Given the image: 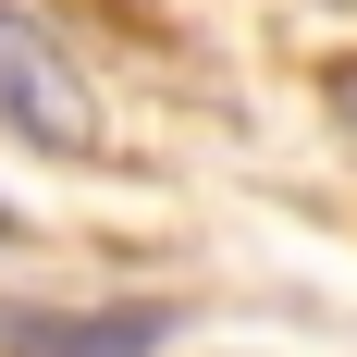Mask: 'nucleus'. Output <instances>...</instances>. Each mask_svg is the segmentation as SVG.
Wrapping results in <instances>:
<instances>
[{
	"mask_svg": "<svg viewBox=\"0 0 357 357\" xmlns=\"http://www.w3.org/2000/svg\"><path fill=\"white\" fill-rule=\"evenodd\" d=\"M345 13H357V0H345Z\"/></svg>",
	"mask_w": 357,
	"mask_h": 357,
	"instance_id": "obj_4",
	"label": "nucleus"
},
{
	"mask_svg": "<svg viewBox=\"0 0 357 357\" xmlns=\"http://www.w3.org/2000/svg\"><path fill=\"white\" fill-rule=\"evenodd\" d=\"M333 123L357 136V62H333Z\"/></svg>",
	"mask_w": 357,
	"mask_h": 357,
	"instance_id": "obj_3",
	"label": "nucleus"
},
{
	"mask_svg": "<svg viewBox=\"0 0 357 357\" xmlns=\"http://www.w3.org/2000/svg\"><path fill=\"white\" fill-rule=\"evenodd\" d=\"M0 136L37 160H99V99H86L74 50L13 0H0Z\"/></svg>",
	"mask_w": 357,
	"mask_h": 357,
	"instance_id": "obj_1",
	"label": "nucleus"
},
{
	"mask_svg": "<svg viewBox=\"0 0 357 357\" xmlns=\"http://www.w3.org/2000/svg\"><path fill=\"white\" fill-rule=\"evenodd\" d=\"M0 345L13 357H160L173 308H13Z\"/></svg>",
	"mask_w": 357,
	"mask_h": 357,
	"instance_id": "obj_2",
	"label": "nucleus"
}]
</instances>
